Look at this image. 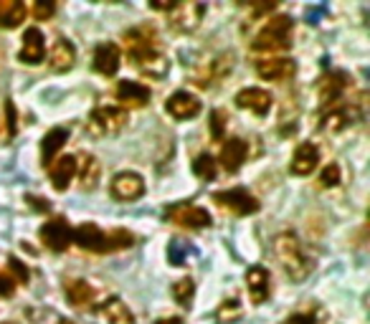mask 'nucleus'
<instances>
[{
	"label": "nucleus",
	"instance_id": "nucleus-32",
	"mask_svg": "<svg viewBox=\"0 0 370 324\" xmlns=\"http://www.w3.org/2000/svg\"><path fill=\"white\" fill-rule=\"evenodd\" d=\"M241 317V304H238V299H226V302L218 307V312H215V319L218 322H234V319Z\"/></svg>",
	"mask_w": 370,
	"mask_h": 324
},
{
	"label": "nucleus",
	"instance_id": "nucleus-1",
	"mask_svg": "<svg viewBox=\"0 0 370 324\" xmlns=\"http://www.w3.org/2000/svg\"><path fill=\"white\" fill-rule=\"evenodd\" d=\"M74 243L79 249L91 251V253H114L125 251L134 243V236L130 231H102L96 223H82L74 231Z\"/></svg>",
	"mask_w": 370,
	"mask_h": 324
},
{
	"label": "nucleus",
	"instance_id": "nucleus-5",
	"mask_svg": "<svg viewBox=\"0 0 370 324\" xmlns=\"http://www.w3.org/2000/svg\"><path fill=\"white\" fill-rule=\"evenodd\" d=\"M168 13V21L180 33H191L200 26L203 15H206V6L203 3H178V6H155Z\"/></svg>",
	"mask_w": 370,
	"mask_h": 324
},
{
	"label": "nucleus",
	"instance_id": "nucleus-23",
	"mask_svg": "<svg viewBox=\"0 0 370 324\" xmlns=\"http://www.w3.org/2000/svg\"><path fill=\"white\" fill-rule=\"evenodd\" d=\"M348 84H350L348 74H342V71H333L330 76H325V79L319 81V87H317L319 99H322L325 104L337 102V99H340V96L345 94Z\"/></svg>",
	"mask_w": 370,
	"mask_h": 324
},
{
	"label": "nucleus",
	"instance_id": "nucleus-10",
	"mask_svg": "<svg viewBox=\"0 0 370 324\" xmlns=\"http://www.w3.org/2000/svg\"><path fill=\"white\" fill-rule=\"evenodd\" d=\"M234 102H236L238 109H249V111H254L256 117H267L274 99H272V94H269L267 89L249 87V89H241Z\"/></svg>",
	"mask_w": 370,
	"mask_h": 324
},
{
	"label": "nucleus",
	"instance_id": "nucleus-24",
	"mask_svg": "<svg viewBox=\"0 0 370 324\" xmlns=\"http://www.w3.org/2000/svg\"><path fill=\"white\" fill-rule=\"evenodd\" d=\"M125 48L127 53L145 51V48H157V33L150 26H140L125 33Z\"/></svg>",
	"mask_w": 370,
	"mask_h": 324
},
{
	"label": "nucleus",
	"instance_id": "nucleus-37",
	"mask_svg": "<svg viewBox=\"0 0 370 324\" xmlns=\"http://www.w3.org/2000/svg\"><path fill=\"white\" fill-rule=\"evenodd\" d=\"M15 294V281L10 279V273L0 269V296H13Z\"/></svg>",
	"mask_w": 370,
	"mask_h": 324
},
{
	"label": "nucleus",
	"instance_id": "nucleus-26",
	"mask_svg": "<svg viewBox=\"0 0 370 324\" xmlns=\"http://www.w3.org/2000/svg\"><path fill=\"white\" fill-rule=\"evenodd\" d=\"M353 122H355V111L348 109V107H337V109H330V114H325L319 129L325 134H337L342 129H348Z\"/></svg>",
	"mask_w": 370,
	"mask_h": 324
},
{
	"label": "nucleus",
	"instance_id": "nucleus-3",
	"mask_svg": "<svg viewBox=\"0 0 370 324\" xmlns=\"http://www.w3.org/2000/svg\"><path fill=\"white\" fill-rule=\"evenodd\" d=\"M292 28L294 23L287 15H276L269 18V23L256 33L252 44V51L256 53H279L292 48Z\"/></svg>",
	"mask_w": 370,
	"mask_h": 324
},
{
	"label": "nucleus",
	"instance_id": "nucleus-30",
	"mask_svg": "<svg viewBox=\"0 0 370 324\" xmlns=\"http://www.w3.org/2000/svg\"><path fill=\"white\" fill-rule=\"evenodd\" d=\"M193 172H195V177H200V180L208 183V180H213L215 172H218V162L208 155V152H203V155H198L195 162H193Z\"/></svg>",
	"mask_w": 370,
	"mask_h": 324
},
{
	"label": "nucleus",
	"instance_id": "nucleus-22",
	"mask_svg": "<svg viewBox=\"0 0 370 324\" xmlns=\"http://www.w3.org/2000/svg\"><path fill=\"white\" fill-rule=\"evenodd\" d=\"M74 61H76L74 44L67 41V38H59V41L51 46V53H49V66L61 74V71H69V69L74 66Z\"/></svg>",
	"mask_w": 370,
	"mask_h": 324
},
{
	"label": "nucleus",
	"instance_id": "nucleus-9",
	"mask_svg": "<svg viewBox=\"0 0 370 324\" xmlns=\"http://www.w3.org/2000/svg\"><path fill=\"white\" fill-rule=\"evenodd\" d=\"M38 236H41L46 249L56 251V253L67 251L74 243V231H71V226L64 218H51L49 223H44L41 231H38Z\"/></svg>",
	"mask_w": 370,
	"mask_h": 324
},
{
	"label": "nucleus",
	"instance_id": "nucleus-14",
	"mask_svg": "<svg viewBox=\"0 0 370 324\" xmlns=\"http://www.w3.org/2000/svg\"><path fill=\"white\" fill-rule=\"evenodd\" d=\"M76 170H79V160L74 155H67V157H59V160H53L49 165V175H51V183L53 188L59 192H64L71 185V180L76 177Z\"/></svg>",
	"mask_w": 370,
	"mask_h": 324
},
{
	"label": "nucleus",
	"instance_id": "nucleus-31",
	"mask_svg": "<svg viewBox=\"0 0 370 324\" xmlns=\"http://www.w3.org/2000/svg\"><path fill=\"white\" fill-rule=\"evenodd\" d=\"M193 294H195V284H193L191 279H180L173 284V296H175V302H178L180 307H191Z\"/></svg>",
	"mask_w": 370,
	"mask_h": 324
},
{
	"label": "nucleus",
	"instance_id": "nucleus-33",
	"mask_svg": "<svg viewBox=\"0 0 370 324\" xmlns=\"http://www.w3.org/2000/svg\"><path fill=\"white\" fill-rule=\"evenodd\" d=\"M8 273H10V279H13L15 284H28V279H30L26 264H21L15 256L8 258Z\"/></svg>",
	"mask_w": 370,
	"mask_h": 324
},
{
	"label": "nucleus",
	"instance_id": "nucleus-2",
	"mask_svg": "<svg viewBox=\"0 0 370 324\" xmlns=\"http://www.w3.org/2000/svg\"><path fill=\"white\" fill-rule=\"evenodd\" d=\"M274 253L279 258L281 269L287 271V276L292 281H304L310 276L312 258L294 233H279L274 238Z\"/></svg>",
	"mask_w": 370,
	"mask_h": 324
},
{
	"label": "nucleus",
	"instance_id": "nucleus-13",
	"mask_svg": "<svg viewBox=\"0 0 370 324\" xmlns=\"http://www.w3.org/2000/svg\"><path fill=\"white\" fill-rule=\"evenodd\" d=\"M122 66V51L117 44H99L94 51V71L102 76H114Z\"/></svg>",
	"mask_w": 370,
	"mask_h": 324
},
{
	"label": "nucleus",
	"instance_id": "nucleus-16",
	"mask_svg": "<svg viewBox=\"0 0 370 324\" xmlns=\"http://www.w3.org/2000/svg\"><path fill=\"white\" fill-rule=\"evenodd\" d=\"M165 111L175 119H193L200 114V102H198V96L188 94V91H175V94L165 102Z\"/></svg>",
	"mask_w": 370,
	"mask_h": 324
},
{
	"label": "nucleus",
	"instance_id": "nucleus-6",
	"mask_svg": "<svg viewBox=\"0 0 370 324\" xmlns=\"http://www.w3.org/2000/svg\"><path fill=\"white\" fill-rule=\"evenodd\" d=\"M213 203L221 208V210H229V213H234V215H254L261 208L259 200L254 198L249 190H244V188L213 192Z\"/></svg>",
	"mask_w": 370,
	"mask_h": 324
},
{
	"label": "nucleus",
	"instance_id": "nucleus-20",
	"mask_svg": "<svg viewBox=\"0 0 370 324\" xmlns=\"http://www.w3.org/2000/svg\"><path fill=\"white\" fill-rule=\"evenodd\" d=\"M256 74L264 81H284L294 76V61L292 59H259L256 61Z\"/></svg>",
	"mask_w": 370,
	"mask_h": 324
},
{
	"label": "nucleus",
	"instance_id": "nucleus-11",
	"mask_svg": "<svg viewBox=\"0 0 370 324\" xmlns=\"http://www.w3.org/2000/svg\"><path fill=\"white\" fill-rule=\"evenodd\" d=\"M114 94L122 102V109L127 111V109H142V107H148L152 91L145 84H140V81H119Z\"/></svg>",
	"mask_w": 370,
	"mask_h": 324
},
{
	"label": "nucleus",
	"instance_id": "nucleus-19",
	"mask_svg": "<svg viewBox=\"0 0 370 324\" xmlns=\"http://www.w3.org/2000/svg\"><path fill=\"white\" fill-rule=\"evenodd\" d=\"M246 155H249V145L244 140H238V137H231V140L223 142L218 160H221L226 172H238L241 165L246 162Z\"/></svg>",
	"mask_w": 370,
	"mask_h": 324
},
{
	"label": "nucleus",
	"instance_id": "nucleus-42",
	"mask_svg": "<svg viewBox=\"0 0 370 324\" xmlns=\"http://www.w3.org/2000/svg\"><path fill=\"white\" fill-rule=\"evenodd\" d=\"M0 324H15V322H0Z\"/></svg>",
	"mask_w": 370,
	"mask_h": 324
},
{
	"label": "nucleus",
	"instance_id": "nucleus-36",
	"mask_svg": "<svg viewBox=\"0 0 370 324\" xmlns=\"http://www.w3.org/2000/svg\"><path fill=\"white\" fill-rule=\"evenodd\" d=\"M53 13H56V6H53V3H36V6H33V18H36V21H46V18H51Z\"/></svg>",
	"mask_w": 370,
	"mask_h": 324
},
{
	"label": "nucleus",
	"instance_id": "nucleus-41",
	"mask_svg": "<svg viewBox=\"0 0 370 324\" xmlns=\"http://www.w3.org/2000/svg\"><path fill=\"white\" fill-rule=\"evenodd\" d=\"M59 324H74V322H71V319H61Z\"/></svg>",
	"mask_w": 370,
	"mask_h": 324
},
{
	"label": "nucleus",
	"instance_id": "nucleus-25",
	"mask_svg": "<svg viewBox=\"0 0 370 324\" xmlns=\"http://www.w3.org/2000/svg\"><path fill=\"white\" fill-rule=\"evenodd\" d=\"M64 291H67V299L71 302V307H76V309H84V307H89V304L94 302V296H96L94 287H91V284H87L84 279L67 281Z\"/></svg>",
	"mask_w": 370,
	"mask_h": 324
},
{
	"label": "nucleus",
	"instance_id": "nucleus-39",
	"mask_svg": "<svg viewBox=\"0 0 370 324\" xmlns=\"http://www.w3.org/2000/svg\"><path fill=\"white\" fill-rule=\"evenodd\" d=\"M284 324H315V319L310 314H292L289 319H284Z\"/></svg>",
	"mask_w": 370,
	"mask_h": 324
},
{
	"label": "nucleus",
	"instance_id": "nucleus-4",
	"mask_svg": "<svg viewBox=\"0 0 370 324\" xmlns=\"http://www.w3.org/2000/svg\"><path fill=\"white\" fill-rule=\"evenodd\" d=\"M127 125V111L122 107H96L89 114L87 122V132L91 137H114L125 129Z\"/></svg>",
	"mask_w": 370,
	"mask_h": 324
},
{
	"label": "nucleus",
	"instance_id": "nucleus-27",
	"mask_svg": "<svg viewBox=\"0 0 370 324\" xmlns=\"http://www.w3.org/2000/svg\"><path fill=\"white\" fill-rule=\"evenodd\" d=\"M67 140H69L67 127H53L51 132L46 134L44 142H41V160H44V165H51L53 157L59 155V150L67 145Z\"/></svg>",
	"mask_w": 370,
	"mask_h": 324
},
{
	"label": "nucleus",
	"instance_id": "nucleus-34",
	"mask_svg": "<svg viewBox=\"0 0 370 324\" xmlns=\"http://www.w3.org/2000/svg\"><path fill=\"white\" fill-rule=\"evenodd\" d=\"M226 122H229V117H226V111L223 109H215L213 114H211V134H213V140H223Z\"/></svg>",
	"mask_w": 370,
	"mask_h": 324
},
{
	"label": "nucleus",
	"instance_id": "nucleus-8",
	"mask_svg": "<svg viewBox=\"0 0 370 324\" xmlns=\"http://www.w3.org/2000/svg\"><path fill=\"white\" fill-rule=\"evenodd\" d=\"M127 59L132 61L148 79H163L170 71V61H168L165 53H160V48H145V51L127 53Z\"/></svg>",
	"mask_w": 370,
	"mask_h": 324
},
{
	"label": "nucleus",
	"instance_id": "nucleus-38",
	"mask_svg": "<svg viewBox=\"0 0 370 324\" xmlns=\"http://www.w3.org/2000/svg\"><path fill=\"white\" fill-rule=\"evenodd\" d=\"M6 111H8V134L13 137L15 134V107H13V102H6Z\"/></svg>",
	"mask_w": 370,
	"mask_h": 324
},
{
	"label": "nucleus",
	"instance_id": "nucleus-7",
	"mask_svg": "<svg viewBox=\"0 0 370 324\" xmlns=\"http://www.w3.org/2000/svg\"><path fill=\"white\" fill-rule=\"evenodd\" d=\"M165 218L170 223H175V226H180V228H191V231L208 228L213 223V218H211V213H208L206 208L191 206V203H178V206L168 208Z\"/></svg>",
	"mask_w": 370,
	"mask_h": 324
},
{
	"label": "nucleus",
	"instance_id": "nucleus-29",
	"mask_svg": "<svg viewBox=\"0 0 370 324\" xmlns=\"http://www.w3.org/2000/svg\"><path fill=\"white\" fill-rule=\"evenodd\" d=\"M76 172L82 175V188H84V190H94L96 183H99V172H102V168H99V162H96L94 155H84L82 170H76Z\"/></svg>",
	"mask_w": 370,
	"mask_h": 324
},
{
	"label": "nucleus",
	"instance_id": "nucleus-15",
	"mask_svg": "<svg viewBox=\"0 0 370 324\" xmlns=\"http://www.w3.org/2000/svg\"><path fill=\"white\" fill-rule=\"evenodd\" d=\"M246 289L252 294L254 304H264L272 294V276L264 266H252L246 271Z\"/></svg>",
	"mask_w": 370,
	"mask_h": 324
},
{
	"label": "nucleus",
	"instance_id": "nucleus-21",
	"mask_svg": "<svg viewBox=\"0 0 370 324\" xmlns=\"http://www.w3.org/2000/svg\"><path fill=\"white\" fill-rule=\"evenodd\" d=\"M317 162H319V150L315 147L312 142H304V145H299V147L294 150V157L289 162V170H292V175L304 177L317 168Z\"/></svg>",
	"mask_w": 370,
	"mask_h": 324
},
{
	"label": "nucleus",
	"instance_id": "nucleus-35",
	"mask_svg": "<svg viewBox=\"0 0 370 324\" xmlns=\"http://www.w3.org/2000/svg\"><path fill=\"white\" fill-rule=\"evenodd\" d=\"M319 185H322V188H335V185H340V168H337L335 162H330V165L322 170Z\"/></svg>",
	"mask_w": 370,
	"mask_h": 324
},
{
	"label": "nucleus",
	"instance_id": "nucleus-18",
	"mask_svg": "<svg viewBox=\"0 0 370 324\" xmlns=\"http://www.w3.org/2000/svg\"><path fill=\"white\" fill-rule=\"evenodd\" d=\"M96 319L102 324H134V314L127 309V304L122 299H117V296H112L104 304H99Z\"/></svg>",
	"mask_w": 370,
	"mask_h": 324
},
{
	"label": "nucleus",
	"instance_id": "nucleus-40",
	"mask_svg": "<svg viewBox=\"0 0 370 324\" xmlns=\"http://www.w3.org/2000/svg\"><path fill=\"white\" fill-rule=\"evenodd\" d=\"M155 324H185L180 317H168V319H157Z\"/></svg>",
	"mask_w": 370,
	"mask_h": 324
},
{
	"label": "nucleus",
	"instance_id": "nucleus-28",
	"mask_svg": "<svg viewBox=\"0 0 370 324\" xmlns=\"http://www.w3.org/2000/svg\"><path fill=\"white\" fill-rule=\"evenodd\" d=\"M26 6L18 0H0V28L13 30L26 21Z\"/></svg>",
	"mask_w": 370,
	"mask_h": 324
},
{
	"label": "nucleus",
	"instance_id": "nucleus-12",
	"mask_svg": "<svg viewBox=\"0 0 370 324\" xmlns=\"http://www.w3.org/2000/svg\"><path fill=\"white\" fill-rule=\"evenodd\" d=\"M112 195L117 200H125V203L142 198L145 195V180L137 172H119L112 180Z\"/></svg>",
	"mask_w": 370,
	"mask_h": 324
},
{
	"label": "nucleus",
	"instance_id": "nucleus-17",
	"mask_svg": "<svg viewBox=\"0 0 370 324\" xmlns=\"http://www.w3.org/2000/svg\"><path fill=\"white\" fill-rule=\"evenodd\" d=\"M44 53H46L44 33L38 28H28L23 33V46H21L18 59H21L23 64H28V66H38V64L44 61Z\"/></svg>",
	"mask_w": 370,
	"mask_h": 324
}]
</instances>
